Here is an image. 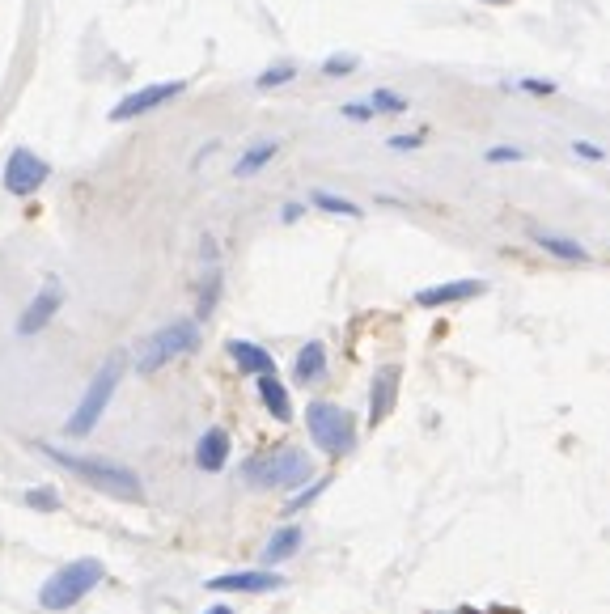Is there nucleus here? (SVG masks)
<instances>
[{
	"label": "nucleus",
	"instance_id": "f257e3e1",
	"mask_svg": "<svg viewBox=\"0 0 610 614\" xmlns=\"http://www.w3.org/2000/svg\"><path fill=\"white\" fill-rule=\"evenodd\" d=\"M43 454L51 462H60L64 471H73L77 479H85L89 487H98V492L115 496V500H140L145 492H140V479L128 471V466H115V462H102V458H81V454H64V449L56 445H43Z\"/></svg>",
	"mask_w": 610,
	"mask_h": 614
},
{
	"label": "nucleus",
	"instance_id": "f03ea898",
	"mask_svg": "<svg viewBox=\"0 0 610 614\" xmlns=\"http://www.w3.org/2000/svg\"><path fill=\"white\" fill-rule=\"evenodd\" d=\"M305 428H310V441L331 458H344L356 449V420L339 403H327V399L310 403L305 407Z\"/></svg>",
	"mask_w": 610,
	"mask_h": 614
},
{
	"label": "nucleus",
	"instance_id": "7ed1b4c3",
	"mask_svg": "<svg viewBox=\"0 0 610 614\" xmlns=\"http://www.w3.org/2000/svg\"><path fill=\"white\" fill-rule=\"evenodd\" d=\"M195 348H200V322H195V318H178V322H170V327L153 331L145 343H140L136 369H140V373H157V369H166L170 360L191 356Z\"/></svg>",
	"mask_w": 610,
	"mask_h": 614
},
{
	"label": "nucleus",
	"instance_id": "20e7f679",
	"mask_svg": "<svg viewBox=\"0 0 610 614\" xmlns=\"http://www.w3.org/2000/svg\"><path fill=\"white\" fill-rule=\"evenodd\" d=\"M314 466L301 449H272V454H259L242 466V479L255 487H301L310 483Z\"/></svg>",
	"mask_w": 610,
	"mask_h": 614
},
{
	"label": "nucleus",
	"instance_id": "39448f33",
	"mask_svg": "<svg viewBox=\"0 0 610 614\" xmlns=\"http://www.w3.org/2000/svg\"><path fill=\"white\" fill-rule=\"evenodd\" d=\"M102 564L98 559H77V564H64L56 576H47V585L39 589V602L43 610H68V606H77L89 589H98L102 581Z\"/></svg>",
	"mask_w": 610,
	"mask_h": 614
},
{
	"label": "nucleus",
	"instance_id": "423d86ee",
	"mask_svg": "<svg viewBox=\"0 0 610 614\" xmlns=\"http://www.w3.org/2000/svg\"><path fill=\"white\" fill-rule=\"evenodd\" d=\"M119 377H123V356H111V360H106V365L98 369L94 382H89V390H85V399L77 403V411L68 415V424H64L68 437H89V432L98 428L102 411H106V403H111V394H115V386H119Z\"/></svg>",
	"mask_w": 610,
	"mask_h": 614
},
{
	"label": "nucleus",
	"instance_id": "0eeeda50",
	"mask_svg": "<svg viewBox=\"0 0 610 614\" xmlns=\"http://www.w3.org/2000/svg\"><path fill=\"white\" fill-rule=\"evenodd\" d=\"M187 94V81H153V85H140L132 94H123L115 106H111V123H132L140 115L157 111V106H166L174 98Z\"/></svg>",
	"mask_w": 610,
	"mask_h": 614
},
{
	"label": "nucleus",
	"instance_id": "6e6552de",
	"mask_svg": "<svg viewBox=\"0 0 610 614\" xmlns=\"http://www.w3.org/2000/svg\"><path fill=\"white\" fill-rule=\"evenodd\" d=\"M47 178H51V166L34 149H13L5 157V191L17 195V200H30Z\"/></svg>",
	"mask_w": 610,
	"mask_h": 614
},
{
	"label": "nucleus",
	"instance_id": "1a4fd4ad",
	"mask_svg": "<svg viewBox=\"0 0 610 614\" xmlns=\"http://www.w3.org/2000/svg\"><path fill=\"white\" fill-rule=\"evenodd\" d=\"M60 305H64V288H60V284H47L43 293L26 305V314L17 318V335H39L47 322L60 314Z\"/></svg>",
	"mask_w": 610,
	"mask_h": 614
},
{
	"label": "nucleus",
	"instance_id": "9d476101",
	"mask_svg": "<svg viewBox=\"0 0 610 614\" xmlns=\"http://www.w3.org/2000/svg\"><path fill=\"white\" fill-rule=\"evenodd\" d=\"M208 589H217V593H272V589H284V576L267 572V568L225 572V576H217V581H208Z\"/></svg>",
	"mask_w": 610,
	"mask_h": 614
},
{
	"label": "nucleus",
	"instance_id": "9b49d317",
	"mask_svg": "<svg viewBox=\"0 0 610 614\" xmlns=\"http://www.w3.org/2000/svg\"><path fill=\"white\" fill-rule=\"evenodd\" d=\"M483 293H488V284H483V280H450V284L420 288L416 305H424V310H437V305H458V301H471V297H483Z\"/></svg>",
	"mask_w": 610,
	"mask_h": 614
},
{
	"label": "nucleus",
	"instance_id": "f8f14e48",
	"mask_svg": "<svg viewBox=\"0 0 610 614\" xmlns=\"http://www.w3.org/2000/svg\"><path fill=\"white\" fill-rule=\"evenodd\" d=\"M399 365H386L378 369V377H373V390H369V424L378 428L386 415L394 411V399H399Z\"/></svg>",
	"mask_w": 610,
	"mask_h": 614
},
{
	"label": "nucleus",
	"instance_id": "ddd939ff",
	"mask_svg": "<svg viewBox=\"0 0 610 614\" xmlns=\"http://www.w3.org/2000/svg\"><path fill=\"white\" fill-rule=\"evenodd\" d=\"M225 352H229L233 365H238L242 373H250V377H267V373H276L272 352L259 348V343H250V339H229V343H225Z\"/></svg>",
	"mask_w": 610,
	"mask_h": 614
},
{
	"label": "nucleus",
	"instance_id": "4468645a",
	"mask_svg": "<svg viewBox=\"0 0 610 614\" xmlns=\"http://www.w3.org/2000/svg\"><path fill=\"white\" fill-rule=\"evenodd\" d=\"M225 462H229V432L208 428L200 437V445H195V466L208 475H217V471H225Z\"/></svg>",
	"mask_w": 610,
	"mask_h": 614
},
{
	"label": "nucleus",
	"instance_id": "2eb2a0df",
	"mask_svg": "<svg viewBox=\"0 0 610 614\" xmlns=\"http://www.w3.org/2000/svg\"><path fill=\"white\" fill-rule=\"evenodd\" d=\"M293 377H297L301 386H314V382H322V377H327V348H322L318 339H310V343H305V348L297 352Z\"/></svg>",
	"mask_w": 610,
	"mask_h": 614
},
{
	"label": "nucleus",
	"instance_id": "dca6fc26",
	"mask_svg": "<svg viewBox=\"0 0 610 614\" xmlns=\"http://www.w3.org/2000/svg\"><path fill=\"white\" fill-rule=\"evenodd\" d=\"M259 403L267 407V415H272V420H280V424L293 420V399H289V390H284V382H280L276 373L259 377Z\"/></svg>",
	"mask_w": 610,
	"mask_h": 614
},
{
	"label": "nucleus",
	"instance_id": "f3484780",
	"mask_svg": "<svg viewBox=\"0 0 610 614\" xmlns=\"http://www.w3.org/2000/svg\"><path fill=\"white\" fill-rule=\"evenodd\" d=\"M530 238H534V246H543L547 255L564 259V263H585V259H589V250H585L581 242H572V238H560V233H547V229H530Z\"/></svg>",
	"mask_w": 610,
	"mask_h": 614
},
{
	"label": "nucleus",
	"instance_id": "a211bd4d",
	"mask_svg": "<svg viewBox=\"0 0 610 614\" xmlns=\"http://www.w3.org/2000/svg\"><path fill=\"white\" fill-rule=\"evenodd\" d=\"M301 543H305V534H301V526H280L272 538H267V551H263V564H280V559H289V555H297L301 551Z\"/></svg>",
	"mask_w": 610,
	"mask_h": 614
},
{
	"label": "nucleus",
	"instance_id": "6ab92c4d",
	"mask_svg": "<svg viewBox=\"0 0 610 614\" xmlns=\"http://www.w3.org/2000/svg\"><path fill=\"white\" fill-rule=\"evenodd\" d=\"M280 153V144L276 140H259L255 144V149H246L242 157H238V166H233V174H238V178H246V174H259L263 166H267V161H272Z\"/></svg>",
	"mask_w": 610,
	"mask_h": 614
},
{
	"label": "nucleus",
	"instance_id": "aec40b11",
	"mask_svg": "<svg viewBox=\"0 0 610 614\" xmlns=\"http://www.w3.org/2000/svg\"><path fill=\"white\" fill-rule=\"evenodd\" d=\"M310 204H314L318 212L348 216V221H356V216H361V204H352V200H344V195H335V191H314V195H310Z\"/></svg>",
	"mask_w": 610,
	"mask_h": 614
},
{
	"label": "nucleus",
	"instance_id": "412c9836",
	"mask_svg": "<svg viewBox=\"0 0 610 614\" xmlns=\"http://www.w3.org/2000/svg\"><path fill=\"white\" fill-rule=\"evenodd\" d=\"M293 77H297V64H272V68H263L255 77V89H259V94H272V89L289 85Z\"/></svg>",
	"mask_w": 610,
	"mask_h": 614
},
{
	"label": "nucleus",
	"instance_id": "4be33fe9",
	"mask_svg": "<svg viewBox=\"0 0 610 614\" xmlns=\"http://www.w3.org/2000/svg\"><path fill=\"white\" fill-rule=\"evenodd\" d=\"M369 106H373V115H403L407 111V98L394 94V89H373Z\"/></svg>",
	"mask_w": 610,
	"mask_h": 614
},
{
	"label": "nucleus",
	"instance_id": "5701e85b",
	"mask_svg": "<svg viewBox=\"0 0 610 614\" xmlns=\"http://www.w3.org/2000/svg\"><path fill=\"white\" fill-rule=\"evenodd\" d=\"M26 504H30L34 513H56V509H60V496L51 492V487H30V492H26Z\"/></svg>",
	"mask_w": 610,
	"mask_h": 614
},
{
	"label": "nucleus",
	"instance_id": "b1692460",
	"mask_svg": "<svg viewBox=\"0 0 610 614\" xmlns=\"http://www.w3.org/2000/svg\"><path fill=\"white\" fill-rule=\"evenodd\" d=\"M327 487H331V479H314V487H305V492L301 496H293L289 500V513H301V509H310V504L322 496V492H327Z\"/></svg>",
	"mask_w": 610,
	"mask_h": 614
},
{
	"label": "nucleus",
	"instance_id": "393cba45",
	"mask_svg": "<svg viewBox=\"0 0 610 614\" xmlns=\"http://www.w3.org/2000/svg\"><path fill=\"white\" fill-rule=\"evenodd\" d=\"M526 153L517 149V144H492L488 153H483V161H492V166H509V161H522Z\"/></svg>",
	"mask_w": 610,
	"mask_h": 614
},
{
	"label": "nucleus",
	"instance_id": "a878e982",
	"mask_svg": "<svg viewBox=\"0 0 610 614\" xmlns=\"http://www.w3.org/2000/svg\"><path fill=\"white\" fill-rule=\"evenodd\" d=\"M361 68V60L356 56H331L327 64H322V77H348V72Z\"/></svg>",
	"mask_w": 610,
	"mask_h": 614
},
{
	"label": "nucleus",
	"instance_id": "bb28decb",
	"mask_svg": "<svg viewBox=\"0 0 610 614\" xmlns=\"http://www.w3.org/2000/svg\"><path fill=\"white\" fill-rule=\"evenodd\" d=\"M217 293H221V272H212V276L204 280V297H200V318H208V314H212V305H217Z\"/></svg>",
	"mask_w": 610,
	"mask_h": 614
},
{
	"label": "nucleus",
	"instance_id": "cd10ccee",
	"mask_svg": "<svg viewBox=\"0 0 610 614\" xmlns=\"http://www.w3.org/2000/svg\"><path fill=\"white\" fill-rule=\"evenodd\" d=\"M517 89H526L530 98H551L555 94V81H538V77H522L517 81Z\"/></svg>",
	"mask_w": 610,
	"mask_h": 614
},
{
	"label": "nucleus",
	"instance_id": "c85d7f7f",
	"mask_svg": "<svg viewBox=\"0 0 610 614\" xmlns=\"http://www.w3.org/2000/svg\"><path fill=\"white\" fill-rule=\"evenodd\" d=\"M339 115L352 119V123H369L373 119V106L369 102H344V106H339Z\"/></svg>",
	"mask_w": 610,
	"mask_h": 614
},
{
	"label": "nucleus",
	"instance_id": "c756f323",
	"mask_svg": "<svg viewBox=\"0 0 610 614\" xmlns=\"http://www.w3.org/2000/svg\"><path fill=\"white\" fill-rule=\"evenodd\" d=\"M386 144H390V149H399V153H407V149H420V144H424V132H403V136H390Z\"/></svg>",
	"mask_w": 610,
	"mask_h": 614
},
{
	"label": "nucleus",
	"instance_id": "7c9ffc66",
	"mask_svg": "<svg viewBox=\"0 0 610 614\" xmlns=\"http://www.w3.org/2000/svg\"><path fill=\"white\" fill-rule=\"evenodd\" d=\"M572 153L581 161H606V149H598V144H589V140H572Z\"/></svg>",
	"mask_w": 610,
	"mask_h": 614
},
{
	"label": "nucleus",
	"instance_id": "2f4dec72",
	"mask_svg": "<svg viewBox=\"0 0 610 614\" xmlns=\"http://www.w3.org/2000/svg\"><path fill=\"white\" fill-rule=\"evenodd\" d=\"M280 221H284V225H293V221H301V204H284V212H280Z\"/></svg>",
	"mask_w": 610,
	"mask_h": 614
},
{
	"label": "nucleus",
	"instance_id": "473e14b6",
	"mask_svg": "<svg viewBox=\"0 0 610 614\" xmlns=\"http://www.w3.org/2000/svg\"><path fill=\"white\" fill-rule=\"evenodd\" d=\"M204 614H233L229 606H212V610H204Z\"/></svg>",
	"mask_w": 610,
	"mask_h": 614
},
{
	"label": "nucleus",
	"instance_id": "72a5a7b5",
	"mask_svg": "<svg viewBox=\"0 0 610 614\" xmlns=\"http://www.w3.org/2000/svg\"><path fill=\"white\" fill-rule=\"evenodd\" d=\"M437 614H475V610H437Z\"/></svg>",
	"mask_w": 610,
	"mask_h": 614
},
{
	"label": "nucleus",
	"instance_id": "f704fd0d",
	"mask_svg": "<svg viewBox=\"0 0 610 614\" xmlns=\"http://www.w3.org/2000/svg\"><path fill=\"white\" fill-rule=\"evenodd\" d=\"M483 5H509V0H483Z\"/></svg>",
	"mask_w": 610,
	"mask_h": 614
},
{
	"label": "nucleus",
	"instance_id": "c9c22d12",
	"mask_svg": "<svg viewBox=\"0 0 610 614\" xmlns=\"http://www.w3.org/2000/svg\"><path fill=\"white\" fill-rule=\"evenodd\" d=\"M500 614H505V610H500Z\"/></svg>",
	"mask_w": 610,
	"mask_h": 614
}]
</instances>
